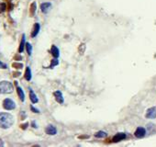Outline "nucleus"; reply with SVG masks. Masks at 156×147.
<instances>
[{"label": "nucleus", "mask_w": 156, "mask_h": 147, "mask_svg": "<svg viewBox=\"0 0 156 147\" xmlns=\"http://www.w3.org/2000/svg\"><path fill=\"white\" fill-rule=\"evenodd\" d=\"M14 124V117L9 113H0V128L8 129Z\"/></svg>", "instance_id": "1"}, {"label": "nucleus", "mask_w": 156, "mask_h": 147, "mask_svg": "<svg viewBox=\"0 0 156 147\" xmlns=\"http://www.w3.org/2000/svg\"><path fill=\"white\" fill-rule=\"evenodd\" d=\"M14 90L13 85L8 81L0 82V93L1 94H10Z\"/></svg>", "instance_id": "2"}, {"label": "nucleus", "mask_w": 156, "mask_h": 147, "mask_svg": "<svg viewBox=\"0 0 156 147\" xmlns=\"http://www.w3.org/2000/svg\"><path fill=\"white\" fill-rule=\"evenodd\" d=\"M3 107L4 109L7 110H12L16 108V104L15 102L10 99H6L4 101H3Z\"/></svg>", "instance_id": "3"}, {"label": "nucleus", "mask_w": 156, "mask_h": 147, "mask_svg": "<svg viewBox=\"0 0 156 147\" xmlns=\"http://www.w3.org/2000/svg\"><path fill=\"white\" fill-rule=\"evenodd\" d=\"M135 136L137 137V138H143V137L145 136L146 134V130L145 128H143V127H138L136 129V131H135Z\"/></svg>", "instance_id": "4"}, {"label": "nucleus", "mask_w": 156, "mask_h": 147, "mask_svg": "<svg viewBox=\"0 0 156 147\" xmlns=\"http://www.w3.org/2000/svg\"><path fill=\"white\" fill-rule=\"evenodd\" d=\"M145 117L147 119H155L156 118V107L150 108L145 114Z\"/></svg>", "instance_id": "5"}, {"label": "nucleus", "mask_w": 156, "mask_h": 147, "mask_svg": "<svg viewBox=\"0 0 156 147\" xmlns=\"http://www.w3.org/2000/svg\"><path fill=\"white\" fill-rule=\"evenodd\" d=\"M126 138H127V135L125 133H122V132H118V133H117L116 135L113 137L112 141H113L114 142H120V141H122V140H125Z\"/></svg>", "instance_id": "6"}, {"label": "nucleus", "mask_w": 156, "mask_h": 147, "mask_svg": "<svg viewBox=\"0 0 156 147\" xmlns=\"http://www.w3.org/2000/svg\"><path fill=\"white\" fill-rule=\"evenodd\" d=\"M54 96H55V99H56V101L60 104H62L63 102H64V99H63V96H62V94L61 91H55L53 93Z\"/></svg>", "instance_id": "7"}, {"label": "nucleus", "mask_w": 156, "mask_h": 147, "mask_svg": "<svg viewBox=\"0 0 156 147\" xmlns=\"http://www.w3.org/2000/svg\"><path fill=\"white\" fill-rule=\"evenodd\" d=\"M45 132L49 135H55L57 133L56 128L52 125H48L45 129Z\"/></svg>", "instance_id": "8"}, {"label": "nucleus", "mask_w": 156, "mask_h": 147, "mask_svg": "<svg viewBox=\"0 0 156 147\" xmlns=\"http://www.w3.org/2000/svg\"><path fill=\"white\" fill-rule=\"evenodd\" d=\"M51 8V4L49 2H46V3H42L41 5H40V9L42 11L43 13H47L49 10H50V8Z\"/></svg>", "instance_id": "9"}, {"label": "nucleus", "mask_w": 156, "mask_h": 147, "mask_svg": "<svg viewBox=\"0 0 156 147\" xmlns=\"http://www.w3.org/2000/svg\"><path fill=\"white\" fill-rule=\"evenodd\" d=\"M40 26L39 23H36L35 25H34V28H33V30L32 32H31V37L32 38H35L37 35H38V33L40 32Z\"/></svg>", "instance_id": "10"}, {"label": "nucleus", "mask_w": 156, "mask_h": 147, "mask_svg": "<svg viewBox=\"0 0 156 147\" xmlns=\"http://www.w3.org/2000/svg\"><path fill=\"white\" fill-rule=\"evenodd\" d=\"M51 54L53 55L54 58H58L60 55V52H59V49L57 48L55 45H52L51 46Z\"/></svg>", "instance_id": "11"}, {"label": "nucleus", "mask_w": 156, "mask_h": 147, "mask_svg": "<svg viewBox=\"0 0 156 147\" xmlns=\"http://www.w3.org/2000/svg\"><path fill=\"white\" fill-rule=\"evenodd\" d=\"M30 99L32 103H37L39 101L38 97L36 96V94L32 91V89H30Z\"/></svg>", "instance_id": "12"}, {"label": "nucleus", "mask_w": 156, "mask_h": 147, "mask_svg": "<svg viewBox=\"0 0 156 147\" xmlns=\"http://www.w3.org/2000/svg\"><path fill=\"white\" fill-rule=\"evenodd\" d=\"M17 92H18V95H19L20 100H21V101H24L25 100V94H24V92H23V90H22V88L17 86Z\"/></svg>", "instance_id": "13"}, {"label": "nucleus", "mask_w": 156, "mask_h": 147, "mask_svg": "<svg viewBox=\"0 0 156 147\" xmlns=\"http://www.w3.org/2000/svg\"><path fill=\"white\" fill-rule=\"evenodd\" d=\"M25 39H26V37H25V34L22 35V40H21V42H20V45H19V53H23V51H24V47L26 46V43H25Z\"/></svg>", "instance_id": "14"}, {"label": "nucleus", "mask_w": 156, "mask_h": 147, "mask_svg": "<svg viewBox=\"0 0 156 147\" xmlns=\"http://www.w3.org/2000/svg\"><path fill=\"white\" fill-rule=\"evenodd\" d=\"M25 79L27 81L31 80V71H30V68L29 66L26 68V71H25Z\"/></svg>", "instance_id": "15"}, {"label": "nucleus", "mask_w": 156, "mask_h": 147, "mask_svg": "<svg viewBox=\"0 0 156 147\" xmlns=\"http://www.w3.org/2000/svg\"><path fill=\"white\" fill-rule=\"evenodd\" d=\"M95 136L97 137V138H105L107 136V132H105V131H97V133H95Z\"/></svg>", "instance_id": "16"}, {"label": "nucleus", "mask_w": 156, "mask_h": 147, "mask_svg": "<svg viewBox=\"0 0 156 147\" xmlns=\"http://www.w3.org/2000/svg\"><path fill=\"white\" fill-rule=\"evenodd\" d=\"M26 50H27V53L29 55H31V53H32V46L30 42L26 43Z\"/></svg>", "instance_id": "17"}, {"label": "nucleus", "mask_w": 156, "mask_h": 147, "mask_svg": "<svg viewBox=\"0 0 156 147\" xmlns=\"http://www.w3.org/2000/svg\"><path fill=\"white\" fill-rule=\"evenodd\" d=\"M35 11H36V3H32L31 4V6H30V14L31 15H34V13H35Z\"/></svg>", "instance_id": "18"}, {"label": "nucleus", "mask_w": 156, "mask_h": 147, "mask_svg": "<svg viewBox=\"0 0 156 147\" xmlns=\"http://www.w3.org/2000/svg\"><path fill=\"white\" fill-rule=\"evenodd\" d=\"M58 64H59V61H58V59H57V58H54V59H52V60H51V65H50V67H51V68H52V67L56 66V65Z\"/></svg>", "instance_id": "19"}, {"label": "nucleus", "mask_w": 156, "mask_h": 147, "mask_svg": "<svg viewBox=\"0 0 156 147\" xmlns=\"http://www.w3.org/2000/svg\"><path fill=\"white\" fill-rule=\"evenodd\" d=\"M12 66H13L14 68H16V69H21L22 67H23V64H19V63H14V64H12Z\"/></svg>", "instance_id": "20"}, {"label": "nucleus", "mask_w": 156, "mask_h": 147, "mask_svg": "<svg viewBox=\"0 0 156 147\" xmlns=\"http://www.w3.org/2000/svg\"><path fill=\"white\" fill-rule=\"evenodd\" d=\"M7 8V6H6L5 3H1L0 4V12H4Z\"/></svg>", "instance_id": "21"}, {"label": "nucleus", "mask_w": 156, "mask_h": 147, "mask_svg": "<svg viewBox=\"0 0 156 147\" xmlns=\"http://www.w3.org/2000/svg\"><path fill=\"white\" fill-rule=\"evenodd\" d=\"M0 68H2V69H7V68H8V65L6 64H3L2 62L0 61Z\"/></svg>", "instance_id": "22"}, {"label": "nucleus", "mask_w": 156, "mask_h": 147, "mask_svg": "<svg viewBox=\"0 0 156 147\" xmlns=\"http://www.w3.org/2000/svg\"><path fill=\"white\" fill-rule=\"evenodd\" d=\"M30 110H32L33 112H35V113H39L40 111H39V110H37V109H35V108L33 107V106H30Z\"/></svg>", "instance_id": "23"}, {"label": "nucleus", "mask_w": 156, "mask_h": 147, "mask_svg": "<svg viewBox=\"0 0 156 147\" xmlns=\"http://www.w3.org/2000/svg\"><path fill=\"white\" fill-rule=\"evenodd\" d=\"M28 125H29V123L27 122V123H25V124H21V126H20V127H21L23 130H25V129H27Z\"/></svg>", "instance_id": "24"}, {"label": "nucleus", "mask_w": 156, "mask_h": 147, "mask_svg": "<svg viewBox=\"0 0 156 147\" xmlns=\"http://www.w3.org/2000/svg\"><path fill=\"white\" fill-rule=\"evenodd\" d=\"M19 75H20V73H19V72L14 73V76H15V77H17V76H19Z\"/></svg>", "instance_id": "25"}, {"label": "nucleus", "mask_w": 156, "mask_h": 147, "mask_svg": "<svg viewBox=\"0 0 156 147\" xmlns=\"http://www.w3.org/2000/svg\"><path fill=\"white\" fill-rule=\"evenodd\" d=\"M21 58H22V57L20 56V55H16V56H15V59H18V61H19V60H20Z\"/></svg>", "instance_id": "26"}, {"label": "nucleus", "mask_w": 156, "mask_h": 147, "mask_svg": "<svg viewBox=\"0 0 156 147\" xmlns=\"http://www.w3.org/2000/svg\"><path fill=\"white\" fill-rule=\"evenodd\" d=\"M32 126L34 127V128H37V126H36V124H35V121H33L32 122Z\"/></svg>", "instance_id": "27"}, {"label": "nucleus", "mask_w": 156, "mask_h": 147, "mask_svg": "<svg viewBox=\"0 0 156 147\" xmlns=\"http://www.w3.org/2000/svg\"><path fill=\"white\" fill-rule=\"evenodd\" d=\"M88 136H80V138H87Z\"/></svg>", "instance_id": "28"}]
</instances>
